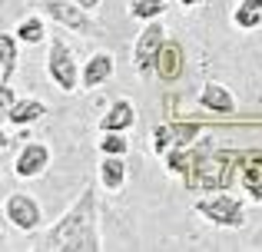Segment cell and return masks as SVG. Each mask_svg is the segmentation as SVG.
<instances>
[{"mask_svg": "<svg viewBox=\"0 0 262 252\" xmlns=\"http://www.w3.org/2000/svg\"><path fill=\"white\" fill-rule=\"evenodd\" d=\"M0 57H4V66H0V86L10 83L13 70H17V33H0Z\"/></svg>", "mask_w": 262, "mask_h": 252, "instance_id": "cell-17", "label": "cell"}, {"mask_svg": "<svg viewBox=\"0 0 262 252\" xmlns=\"http://www.w3.org/2000/svg\"><path fill=\"white\" fill-rule=\"evenodd\" d=\"M129 149V143L123 140L120 133H103V140H100V153L103 156H123Z\"/></svg>", "mask_w": 262, "mask_h": 252, "instance_id": "cell-22", "label": "cell"}, {"mask_svg": "<svg viewBox=\"0 0 262 252\" xmlns=\"http://www.w3.org/2000/svg\"><path fill=\"white\" fill-rule=\"evenodd\" d=\"M47 166H50V149L40 146V143H27V146L20 149L17 163H13V173H17L20 179H33V176H40Z\"/></svg>", "mask_w": 262, "mask_h": 252, "instance_id": "cell-9", "label": "cell"}, {"mask_svg": "<svg viewBox=\"0 0 262 252\" xmlns=\"http://www.w3.org/2000/svg\"><path fill=\"white\" fill-rule=\"evenodd\" d=\"M196 213L206 216L212 226H226V229L243 226V202L232 199V196H226V193L199 199V202H196Z\"/></svg>", "mask_w": 262, "mask_h": 252, "instance_id": "cell-5", "label": "cell"}, {"mask_svg": "<svg viewBox=\"0 0 262 252\" xmlns=\"http://www.w3.org/2000/svg\"><path fill=\"white\" fill-rule=\"evenodd\" d=\"M4 219L10 222L13 229H20V233H30V229L40 226L43 213H40V202L33 199V196L10 193V196H7V202H4Z\"/></svg>", "mask_w": 262, "mask_h": 252, "instance_id": "cell-6", "label": "cell"}, {"mask_svg": "<svg viewBox=\"0 0 262 252\" xmlns=\"http://www.w3.org/2000/svg\"><path fill=\"white\" fill-rule=\"evenodd\" d=\"M136 123V110L129 100H116L113 106L106 110V117L100 120V129L103 133H123V129H129Z\"/></svg>", "mask_w": 262, "mask_h": 252, "instance_id": "cell-12", "label": "cell"}, {"mask_svg": "<svg viewBox=\"0 0 262 252\" xmlns=\"http://www.w3.org/2000/svg\"><path fill=\"white\" fill-rule=\"evenodd\" d=\"M100 182L110 189V193L123 189V182H126V163H123V156H103V163H100Z\"/></svg>", "mask_w": 262, "mask_h": 252, "instance_id": "cell-15", "label": "cell"}, {"mask_svg": "<svg viewBox=\"0 0 262 252\" xmlns=\"http://www.w3.org/2000/svg\"><path fill=\"white\" fill-rule=\"evenodd\" d=\"M163 43H166V27L160 24V17H156V20H146V27H143V33L136 37V47H133L136 70H140L143 77L156 70V57H160Z\"/></svg>", "mask_w": 262, "mask_h": 252, "instance_id": "cell-4", "label": "cell"}, {"mask_svg": "<svg viewBox=\"0 0 262 252\" xmlns=\"http://www.w3.org/2000/svg\"><path fill=\"white\" fill-rule=\"evenodd\" d=\"M43 10L50 13L53 20H60V24L73 27V30H80V33H93L96 30L93 20L86 17L90 10H83L77 0H43Z\"/></svg>", "mask_w": 262, "mask_h": 252, "instance_id": "cell-8", "label": "cell"}, {"mask_svg": "<svg viewBox=\"0 0 262 252\" xmlns=\"http://www.w3.org/2000/svg\"><path fill=\"white\" fill-rule=\"evenodd\" d=\"M199 136V123H169V126H156L153 129V149L160 156H166L169 149L189 146Z\"/></svg>", "mask_w": 262, "mask_h": 252, "instance_id": "cell-7", "label": "cell"}, {"mask_svg": "<svg viewBox=\"0 0 262 252\" xmlns=\"http://www.w3.org/2000/svg\"><path fill=\"white\" fill-rule=\"evenodd\" d=\"M199 106L209 113H219V117H232L236 113V100H232V93L223 83H206L203 93H199Z\"/></svg>", "mask_w": 262, "mask_h": 252, "instance_id": "cell-10", "label": "cell"}, {"mask_svg": "<svg viewBox=\"0 0 262 252\" xmlns=\"http://www.w3.org/2000/svg\"><path fill=\"white\" fill-rule=\"evenodd\" d=\"M47 117V106L40 103V100H20V103H13L10 110H4V120L10 126H30L37 123V120Z\"/></svg>", "mask_w": 262, "mask_h": 252, "instance_id": "cell-14", "label": "cell"}, {"mask_svg": "<svg viewBox=\"0 0 262 252\" xmlns=\"http://www.w3.org/2000/svg\"><path fill=\"white\" fill-rule=\"evenodd\" d=\"M40 249H83V252H96L100 246V233H96V189L86 186L83 196L70 206V213L47 233Z\"/></svg>", "mask_w": 262, "mask_h": 252, "instance_id": "cell-1", "label": "cell"}, {"mask_svg": "<svg viewBox=\"0 0 262 252\" xmlns=\"http://www.w3.org/2000/svg\"><path fill=\"white\" fill-rule=\"evenodd\" d=\"M179 4H183V7H199L203 0H179Z\"/></svg>", "mask_w": 262, "mask_h": 252, "instance_id": "cell-25", "label": "cell"}, {"mask_svg": "<svg viewBox=\"0 0 262 252\" xmlns=\"http://www.w3.org/2000/svg\"><path fill=\"white\" fill-rule=\"evenodd\" d=\"M80 7H83V10H96V7H100V0H77Z\"/></svg>", "mask_w": 262, "mask_h": 252, "instance_id": "cell-24", "label": "cell"}, {"mask_svg": "<svg viewBox=\"0 0 262 252\" xmlns=\"http://www.w3.org/2000/svg\"><path fill=\"white\" fill-rule=\"evenodd\" d=\"M116 63H113V53H93V57L86 60L83 66V90H96V86H103L110 77H113Z\"/></svg>", "mask_w": 262, "mask_h": 252, "instance_id": "cell-11", "label": "cell"}, {"mask_svg": "<svg viewBox=\"0 0 262 252\" xmlns=\"http://www.w3.org/2000/svg\"><path fill=\"white\" fill-rule=\"evenodd\" d=\"M17 40H24V43H40V40H43V20L40 17H27V20H20V27L17 30Z\"/></svg>", "mask_w": 262, "mask_h": 252, "instance_id": "cell-21", "label": "cell"}, {"mask_svg": "<svg viewBox=\"0 0 262 252\" xmlns=\"http://www.w3.org/2000/svg\"><path fill=\"white\" fill-rule=\"evenodd\" d=\"M243 186H246V193L262 199V156H249L243 163Z\"/></svg>", "mask_w": 262, "mask_h": 252, "instance_id": "cell-18", "label": "cell"}, {"mask_svg": "<svg viewBox=\"0 0 262 252\" xmlns=\"http://www.w3.org/2000/svg\"><path fill=\"white\" fill-rule=\"evenodd\" d=\"M232 163H236L232 153L196 156L192 169L183 176V179H186V186H192V189H226L229 179H232Z\"/></svg>", "mask_w": 262, "mask_h": 252, "instance_id": "cell-2", "label": "cell"}, {"mask_svg": "<svg viewBox=\"0 0 262 252\" xmlns=\"http://www.w3.org/2000/svg\"><path fill=\"white\" fill-rule=\"evenodd\" d=\"M163 10H166V0H133L129 17H136V20H156V17H163Z\"/></svg>", "mask_w": 262, "mask_h": 252, "instance_id": "cell-19", "label": "cell"}, {"mask_svg": "<svg viewBox=\"0 0 262 252\" xmlns=\"http://www.w3.org/2000/svg\"><path fill=\"white\" fill-rule=\"evenodd\" d=\"M47 73H50V80H53V83H57L63 93L83 90V73H80L77 57H73L70 43H67L63 37H53L50 53H47Z\"/></svg>", "mask_w": 262, "mask_h": 252, "instance_id": "cell-3", "label": "cell"}, {"mask_svg": "<svg viewBox=\"0 0 262 252\" xmlns=\"http://www.w3.org/2000/svg\"><path fill=\"white\" fill-rule=\"evenodd\" d=\"M0 97H4V110H10V106H13V93H10V83H7V86H0Z\"/></svg>", "mask_w": 262, "mask_h": 252, "instance_id": "cell-23", "label": "cell"}, {"mask_svg": "<svg viewBox=\"0 0 262 252\" xmlns=\"http://www.w3.org/2000/svg\"><path fill=\"white\" fill-rule=\"evenodd\" d=\"M252 249H262V233L256 236V239H252Z\"/></svg>", "mask_w": 262, "mask_h": 252, "instance_id": "cell-26", "label": "cell"}, {"mask_svg": "<svg viewBox=\"0 0 262 252\" xmlns=\"http://www.w3.org/2000/svg\"><path fill=\"white\" fill-rule=\"evenodd\" d=\"M183 47L179 43H163L160 57H156V73H160V80H179L183 77Z\"/></svg>", "mask_w": 262, "mask_h": 252, "instance_id": "cell-13", "label": "cell"}, {"mask_svg": "<svg viewBox=\"0 0 262 252\" xmlns=\"http://www.w3.org/2000/svg\"><path fill=\"white\" fill-rule=\"evenodd\" d=\"M192 163H196V156L186 153V146L169 149V153H166V169H169V173H176V176H186L192 169Z\"/></svg>", "mask_w": 262, "mask_h": 252, "instance_id": "cell-20", "label": "cell"}, {"mask_svg": "<svg viewBox=\"0 0 262 252\" xmlns=\"http://www.w3.org/2000/svg\"><path fill=\"white\" fill-rule=\"evenodd\" d=\"M232 24L243 27V30L262 27V0H239V7L232 10Z\"/></svg>", "mask_w": 262, "mask_h": 252, "instance_id": "cell-16", "label": "cell"}]
</instances>
